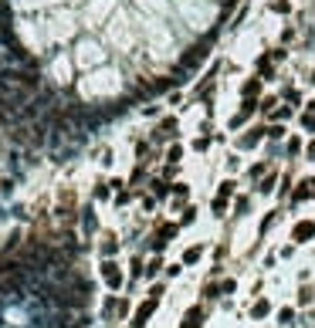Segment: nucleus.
Here are the masks:
<instances>
[{
	"mask_svg": "<svg viewBox=\"0 0 315 328\" xmlns=\"http://www.w3.org/2000/svg\"><path fill=\"white\" fill-rule=\"evenodd\" d=\"M102 277H105L109 288H119V284H122V271H119V264L105 261V264H102Z\"/></svg>",
	"mask_w": 315,
	"mask_h": 328,
	"instance_id": "obj_1",
	"label": "nucleus"
},
{
	"mask_svg": "<svg viewBox=\"0 0 315 328\" xmlns=\"http://www.w3.org/2000/svg\"><path fill=\"white\" fill-rule=\"evenodd\" d=\"M173 132H176V119H163L159 129H156V139H169Z\"/></svg>",
	"mask_w": 315,
	"mask_h": 328,
	"instance_id": "obj_2",
	"label": "nucleus"
},
{
	"mask_svg": "<svg viewBox=\"0 0 315 328\" xmlns=\"http://www.w3.org/2000/svg\"><path fill=\"white\" fill-rule=\"evenodd\" d=\"M153 305H156V298H153V301H146V305L139 308V315H136V322H132L136 328H143V325H146V318L153 315Z\"/></svg>",
	"mask_w": 315,
	"mask_h": 328,
	"instance_id": "obj_3",
	"label": "nucleus"
},
{
	"mask_svg": "<svg viewBox=\"0 0 315 328\" xmlns=\"http://www.w3.org/2000/svg\"><path fill=\"white\" fill-rule=\"evenodd\" d=\"M264 132H268V129H251L247 135H244V139H241V149H251V146H254V142H258Z\"/></svg>",
	"mask_w": 315,
	"mask_h": 328,
	"instance_id": "obj_4",
	"label": "nucleus"
},
{
	"mask_svg": "<svg viewBox=\"0 0 315 328\" xmlns=\"http://www.w3.org/2000/svg\"><path fill=\"white\" fill-rule=\"evenodd\" d=\"M315 234V223H298L295 227V240H305V237H312Z\"/></svg>",
	"mask_w": 315,
	"mask_h": 328,
	"instance_id": "obj_5",
	"label": "nucleus"
},
{
	"mask_svg": "<svg viewBox=\"0 0 315 328\" xmlns=\"http://www.w3.org/2000/svg\"><path fill=\"white\" fill-rule=\"evenodd\" d=\"M258 88H261V78H251V81L244 85V95H247V98H254V95H258Z\"/></svg>",
	"mask_w": 315,
	"mask_h": 328,
	"instance_id": "obj_6",
	"label": "nucleus"
},
{
	"mask_svg": "<svg viewBox=\"0 0 315 328\" xmlns=\"http://www.w3.org/2000/svg\"><path fill=\"white\" fill-rule=\"evenodd\" d=\"M197 257H200V247H193V251H186V257H183V261H186V264H193V261H197Z\"/></svg>",
	"mask_w": 315,
	"mask_h": 328,
	"instance_id": "obj_7",
	"label": "nucleus"
},
{
	"mask_svg": "<svg viewBox=\"0 0 315 328\" xmlns=\"http://www.w3.org/2000/svg\"><path fill=\"white\" fill-rule=\"evenodd\" d=\"M268 135H271V139H281V135H285V129H281V126H271V129H268Z\"/></svg>",
	"mask_w": 315,
	"mask_h": 328,
	"instance_id": "obj_8",
	"label": "nucleus"
},
{
	"mask_svg": "<svg viewBox=\"0 0 315 328\" xmlns=\"http://www.w3.org/2000/svg\"><path fill=\"white\" fill-rule=\"evenodd\" d=\"M302 122H305V129H309V132H315V115H312V112H309V115H305Z\"/></svg>",
	"mask_w": 315,
	"mask_h": 328,
	"instance_id": "obj_9",
	"label": "nucleus"
},
{
	"mask_svg": "<svg viewBox=\"0 0 315 328\" xmlns=\"http://www.w3.org/2000/svg\"><path fill=\"white\" fill-rule=\"evenodd\" d=\"M180 156H183V149H180V146H173V149H169V163H176Z\"/></svg>",
	"mask_w": 315,
	"mask_h": 328,
	"instance_id": "obj_10",
	"label": "nucleus"
},
{
	"mask_svg": "<svg viewBox=\"0 0 315 328\" xmlns=\"http://www.w3.org/2000/svg\"><path fill=\"white\" fill-rule=\"evenodd\" d=\"M309 159H315V142H312V146H309Z\"/></svg>",
	"mask_w": 315,
	"mask_h": 328,
	"instance_id": "obj_11",
	"label": "nucleus"
}]
</instances>
